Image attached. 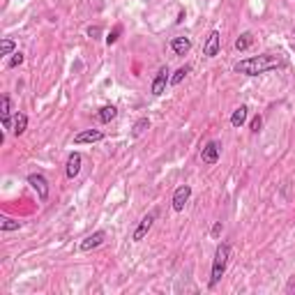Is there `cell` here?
<instances>
[{"instance_id":"1","label":"cell","mask_w":295,"mask_h":295,"mask_svg":"<svg viewBox=\"0 0 295 295\" xmlns=\"http://www.w3.org/2000/svg\"><path fill=\"white\" fill-rule=\"evenodd\" d=\"M277 67H284L282 58H279V55H272V53H263V55H254V58L235 62L233 69L238 74H245V76H258V74H265Z\"/></svg>"},{"instance_id":"2","label":"cell","mask_w":295,"mask_h":295,"mask_svg":"<svg viewBox=\"0 0 295 295\" xmlns=\"http://www.w3.org/2000/svg\"><path fill=\"white\" fill-rule=\"evenodd\" d=\"M228 258H231V245L221 242L219 247H217V251H215V261H212V277H210V289H215L217 284H219V279L224 277Z\"/></svg>"},{"instance_id":"3","label":"cell","mask_w":295,"mask_h":295,"mask_svg":"<svg viewBox=\"0 0 295 295\" xmlns=\"http://www.w3.org/2000/svg\"><path fill=\"white\" fill-rule=\"evenodd\" d=\"M28 185L37 192L40 201H47V198H49V180L42 173H30V175H28Z\"/></svg>"},{"instance_id":"4","label":"cell","mask_w":295,"mask_h":295,"mask_svg":"<svg viewBox=\"0 0 295 295\" xmlns=\"http://www.w3.org/2000/svg\"><path fill=\"white\" fill-rule=\"evenodd\" d=\"M157 215H159L157 210H150V212H148V215L141 219V224L136 226L134 235H132V240H134V242H141L143 238H146V235H148V231L152 228V224H154V219H157Z\"/></svg>"},{"instance_id":"5","label":"cell","mask_w":295,"mask_h":295,"mask_svg":"<svg viewBox=\"0 0 295 295\" xmlns=\"http://www.w3.org/2000/svg\"><path fill=\"white\" fill-rule=\"evenodd\" d=\"M189 196H192V187L189 185H182V187H178L175 189V194H173V210L175 212H182L185 210V205H187V201H189Z\"/></svg>"},{"instance_id":"6","label":"cell","mask_w":295,"mask_h":295,"mask_svg":"<svg viewBox=\"0 0 295 295\" xmlns=\"http://www.w3.org/2000/svg\"><path fill=\"white\" fill-rule=\"evenodd\" d=\"M219 30H212V33L208 35V40H205V44H203V55L205 58H215L217 53H219Z\"/></svg>"},{"instance_id":"7","label":"cell","mask_w":295,"mask_h":295,"mask_svg":"<svg viewBox=\"0 0 295 295\" xmlns=\"http://www.w3.org/2000/svg\"><path fill=\"white\" fill-rule=\"evenodd\" d=\"M104 240H106V233H104V231H95L93 235H88L86 240L81 242L79 249H81V251H93V249H97Z\"/></svg>"},{"instance_id":"8","label":"cell","mask_w":295,"mask_h":295,"mask_svg":"<svg viewBox=\"0 0 295 295\" xmlns=\"http://www.w3.org/2000/svg\"><path fill=\"white\" fill-rule=\"evenodd\" d=\"M168 67H161L159 72H157V76H154V81H152V95H157L159 97L164 90H166V83H171V76H168Z\"/></svg>"},{"instance_id":"9","label":"cell","mask_w":295,"mask_h":295,"mask_svg":"<svg viewBox=\"0 0 295 295\" xmlns=\"http://www.w3.org/2000/svg\"><path fill=\"white\" fill-rule=\"evenodd\" d=\"M201 159L205 164H217L219 161V143L217 141H208L205 148L201 150Z\"/></svg>"},{"instance_id":"10","label":"cell","mask_w":295,"mask_h":295,"mask_svg":"<svg viewBox=\"0 0 295 295\" xmlns=\"http://www.w3.org/2000/svg\"><path fill=\"white\" fill-rule=\"evenodd\" d=\"M101 139H104V134H101L99 129H86V132H79V134L74 136V143L83 146V143H97Z\"/></svg>"},{"instance_id":"11","label":"cell","mask_w":295,"mask_h":295,"mask_svg":"<svg viewBox=\"0 0 295 295\" xmlns=\"http://www.w3.org/2000/svg\"><path fill=\"white\" fill-rule=\"evenodd\" d=\"M0 118H2V127L5 129H12V108H9V97L2 95L0 97Z\"/></svg>"},{"instance_id":"12","label":"cell","mask_w":295,"mask_h":295,"mask_svg":"<svg viewBox=\"0 0 295 295\" xmlns=\"http://www.w3.org/2000/svg\"><path fill=\"white\" fill-rule=\"evenodd\" d=\"M81 161H83V157H81L79 152H72V154H69L67 168H65V173H67L69 180H74V178L79 175V171H81Z\"/></svg>"},{"instance_id":"13","label":"cell","mask_w":295,"mask_h":295,"mask_svg":"<svg viewBox=\"0 0 295 295\" xmlns=\"http://www.w3.org/2000/svg\"><path fill=\"white\" fill-rule=\"evenodd\" d=\"M171 49H173L175 55H185V53H189V49H192V40H189V37H173V40H171Z\"/></svg>"},{"instance_id":"14","label":"cell","mask_w":295,"mask_h":295,"mask_svg":"<svg viewBox=\"0 0 295 295\" xmlns=\"http://www.w3.org/2000/svg\"><path fill=\"white\" fill-rule=\"evenodd\" d=\"M247 115H249V108L242 104V106H238L233 111V115H231V125H233V127H242V125L247 122Z\"/></svg>"},{"instance_id":"15","label":"cell","mask_w":295,"mask_h":295,"mask_svg":"<svg viewBox=\"0 0 295 295\" xmlns=\"http://www.w3.org/2000/svg\"><path fill=\"white\" fill-rule=\"evenodd\" d=\"M118 115V108L113 106V104H106V106L99 108V113H97V118H99V122H111Z\"/></svg>"},{"instance_id":"16","label":"cell","mask_w":295,"mask_h":295,"mask_svg":"<svg viewBox=\"0 0 295 295\" xmlns=\"http://www.w3.org/2000/svg\"><path fill=\"white\" fill-rule=\"evenodd\" d=\"M26 127H28V115H26V113H19L16 118H14L12 134H14V136H21L23 132H26Z\"/></svg>"},{"instance_id":"17","label":"cell","mask_w":295,"mask_h":295,"mask_svg":"<svg viewBox=\"0 0 295 295\" xmlns=\"http://www.w3.org/2000/svg\"><path fill=\"white\" fill-rule=\"evenodd\" d=\"M251 42H254V35H251V33H242L240 37L235 40V49H238V51H245V49L251 47Z\"/></svg>"},{"instance_id":"18","label":"cell","mask_w":295,"mask_h":295,"mask_svg":"<svg viewBox=\"0 0 295 295\" xmlns=\"http://www.w3.org/2000/svg\"><path fill=\"white\" fill-rule=\"evenodd\" d=\"M189 69H192V67H189V65H185V67H180V69H178V72H175L173 76H171V86H180L182 81H185V76H187V74H189Z\"/></svg>"},{"instance_id":"19","label":"cell","mask_w":295,"mask_h":295,"mask_svg":"<svg viewBox=\"0 0 295 295\" xmlns=\"http://www.w3.org/2000/svg\"><path fill=\"white\" fill-rule=\"evenodd\" d=\"M148 127H150V120H148V118H141V120L134 125V129H132V136H134V139H136V136H141Z\"/></svg>"},{"instance_id":"20","label":"cell","mask_w":295,"mask_h":295,"mask_svg":"<svg viewBox=\"0 0 295 295\" xmlns=\"http://www.w3.org/2000/svg\"><path fill=\"white\" fill-rule=\"evenodd\" d=\"M120 33H122V26H115L113 30H111V33L106 35V44H108V47H111V44H115V42H118V37H120Z\"/></svg>"},{"instance_id":"21","label":"cell","mask_w":295,"mask_h":295,"mask_svg":"<svg viewBox=\"0 0 295 295\" xmlns=\"http://www.w3.org/2000/svg\"><path fill=\"white\" fill-rule=\"evenodd\" d=\"M14 51V42L12 40H2L0 42V55H9Z\"/></svg>"},{"instance_id":"22","label":"cell","mask_w":295,"mask_h":295,"mask_svg":"<svg viewBox=\"0 0 295 295\" xmlns=\"http://www.w3.org/2000/svg\"><path fill=\"white\" fill-rule=\"evenodd\" d=\"M0 228H2V231H19V221L16 219H2V224H0Z\"/></svg>"},{"instance_id":"23","label":"cell","mask_w":295,"mask_h":295,"mask_svg":"<svg viewBox=\"0 0 295 295\" xmlns=\"http://www.w3.org/2000/svg\"><path fill=\"white\" fill-rule=\"evenodd\" d=\"M21 62H23V53H19V51H16V53H14L12 58H9V62H7V67H19Z\"/></svg>"},{"instance_id":"24","label":"cell","mask_w":295,"mask_h":295,"mask_svg":"<svg viewBox=\"0 0 295 295\" xmlns=\"http://www.w3.org/2000/svg\"><path fill=\"white\" fill-rule=\"evenodd\" d=\"M249 127H251V132H254V134H258V129L263 127V118H261V115H256L254 120H251V125H249Z\"/></svg>"},{"instance_id":"25","label":"cell","mask_w":295,"mask_h":295,"mask_svg":"<svg viewBox=\"0 0 295 295\" xmlns=\"http://www.w3.org/2000/svg\"><path fill=\"white\" fill-rule=\"evenodd\" d=\"M286 293H289V295H295V277H291L289 284H286Z\"/></svg>"},{"instance_id":"26","label":"cell","mask_w":295,"mask_h":295,"mask_svg":"<svg viewBox=\"0 0 295 295\" xmlns=\"http://www.w3.org/2000/svg\"><path fill=\"white\" fill-rule=\"evenodd\" d=\"M88 35H90V37H97V35H101V28L99 26H90L88 28Z\"/></svg>"},{"instance_id":"27","label":"cell","mask_w":295,"mask_h":295,"mask_svg":"<svg viewBox=\"0 0 295 295\" xmlns=\"http://www.w3.org/2000/svg\"><path fill=\"white\" fill-rule=\"evenodd\" d=\"M219 235H221V221H217L212 226V238H219Z\"/></svg>"},{"instance_id":"28","label":"cell","mask_w":295,"mask_h":295,"mask_svg":"<svg viewBox=\"0 0 295 295\" xmlns=\"http://www.w3.org/2000/svg\"><path fill=\"white\" fill-rule=\"evenodd\" d=\"M293 35H295V30H293Z\"/></svg>"}]
</instances>
